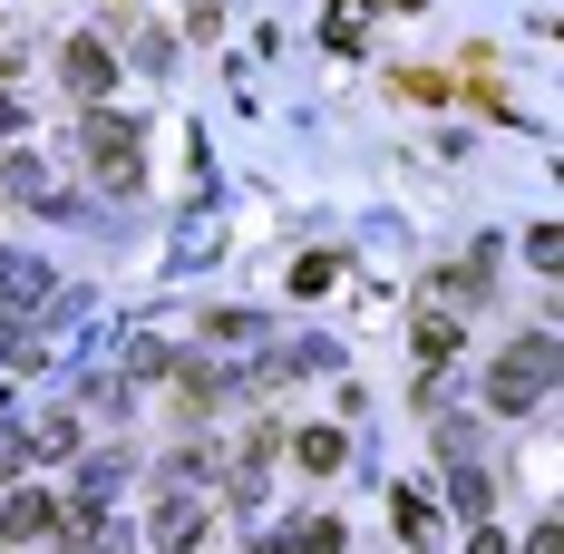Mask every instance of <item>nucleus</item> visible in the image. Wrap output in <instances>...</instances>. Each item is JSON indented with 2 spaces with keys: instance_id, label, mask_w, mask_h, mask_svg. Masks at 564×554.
Returning a JSON list of instances; mask_svg holds the SVG:
<instances>
[{
  "instance_id": "1",
  "label": "nucleus",
  "mask_w": 564,
  "mask_h": 554,
  "mask_svg": "<svg viewBox=\"0 0 564 554\" xmlns=\"http://www.w3.org/2000/svg\"><path fill=\"white\" fill-rule=\"evenodd\" d=\"M88 166L108 185H137V127L127 117H88Z\"/></svg>"
},
{
  "instance_id": "2",
  "label": "nucleus",
  "mask_w": 564,
  "mask_h": 554,
  "mask_svg": "<svg viewBox=\"0 0 564 554\" xmlns=\"http://www.w3.org/2000/svg\"><path fill=\"white\" fill-rule=\"evenodd\" d=\"M545 370H555V340H516L507 380H497V409H525V399L545 389Z\"/></svg>"
},
{
  "instance_id": "3",
  "label": "nucleus",
  "mask_w": 564,
  "mask_h": 554,
  "mask_svg": "<svg viewBox=\"0 0 564 554\" xmlns=\"http://www.w3.org/2000/svg\"><path fill=\"white\" fill-rule=\"evenodd\" d=\"M117 78V58H108V40H68V88H78V98H98V88H108Z\"/></svg>"
},
{
  "instance_id": "4",
  "label": "nucleus",
  "mask_w": 564,
  "mask_h": 554,
  "mask_svg": "<svg viewBox=\"0 0 564 554\" xmlns=\"http://www.w3.org/2000/svg\"><path fill=\"white\" fill-rule=\"evenodd\" d=\"M10 535H20V545L58 535V506H50V497H10Z\"/></svg>"
},
{
  "instance_id": "5",
  "label": "nucleus",
  "mask_w": 564,
  "mask_h": 554,
  "mask_svg": "<svg viewBox=\"0 0 564 554\" xmlns=\"http://www.w3.org/2000/svg\"><path fill=\"white\" fill-rule=\"evenodd\" d=\"M292 457H302L312 477H332V467H340V428H302V438H292Z\"/></svg>"
},
{
  "instance_id": "6",
  "label": "nucleus",
  "mask_w": 564,
  "mask_h": 554,
  "mask_svg": "<svg viewBox=\"0 0 564 554\" xmlns=\"http://www.w3.org/2000/svg\"><path fill=\"white\" fill-rule=\"evenodd\" d=\"M195 535H205V515H195L185 497H175V506H156V545H195Z\"/></svg>"
},
{
  "instance_id": "7",
  "label": "nucleus",
  "mask_w": 564,
  "mask_h": 554,
  "mask_svg": "<svg viewBox=\"0 0 564 554\" xmlns=\"http://www.w3.org/2000/svg\"><path fill=\"white\" fill-rule=\"evenodd\" d=\"M429 525H438V506L419 497V487H399V535H409V545H429Z\"/></svg>"
}]
</instances>
